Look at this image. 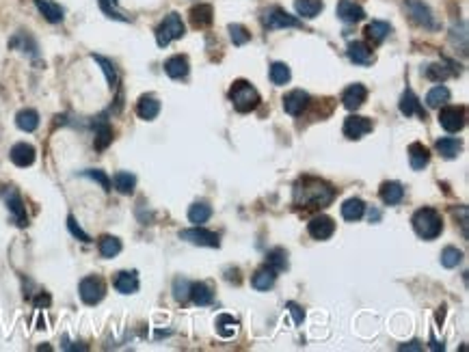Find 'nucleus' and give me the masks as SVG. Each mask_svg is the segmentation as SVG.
Instances as JSON below:
<instances>
[{
	"label": "nucleus",
	"instance_id": "nucleus-18",
	"mask_svg": "<svg viewBox=\"0 0 469 352\" xmlns=\"http://www.w3.org/2000/svg\"><path fill=\"white\" fill-rule=\"evenodd\" d=\"M37 11L43 16V20L50 22V24H61L65 20V11L61 5L52 3V0H33Z\"/></svg>",
	"mask_w": 469,
	"mask_h": 352
},
{
	"label": "nucleus",
	"instance_id": "nucleus-1",
	"mask_svg": "<svg viewBox=\"0 0 469 352\" xmlns=\"http://www.w3.org/2000/svg\"><path fill=\"white\" fill-rule=\"evenodd\" d=\"M335 199V188L318 178H301L295 186V205L305 210L327 208Z\"/></svg>",
	"mask_w": 469,
	"mask_h": 352
},
{
	"label": "nucleus",
	"instance_id": "nucleus-2",
	"mask_svg": "<svg viewBox=\"0 0 469 352\" xmlns=\"http://www.w3.org/2000/svg\"><path fill=\"white\" fill-rule=\"evenodd\" d=\"M411 223H413L415 233L424 240H435L437 236H442V231H444V218L435 208H420L413 214Z\"/></svg>",
	"mask_w": 469,
	"mask_h": 352
},
{
	"label": "nucleus",
	"instance_id": "nucleus-32",
	"mask_svg": "<svg viewBox=\"0 0 469 352\" xmlns=\"http://www.w3.org/2000/svg\"><path fill=\"white\" fill-rule=\"evenodd\" d=\"M275 281H277V272H275L271 266L260 268V270L253 274V279H251V283H253V288H255L258 292H266V290H271V288L275 285Z\"/></svg>",
	"mask_w": 469,
	"mask_h": 352
},
{
	"label": "nucleus",
	"instance_id": "nucleus-50",
	"mask_svg": "<svg viewBox=\"0 0 469 352\" xmlns=\"http://www.w3.org/2000/svg\"><path fill=\"white\" fill-rule=\"evenodd\" d=\"M286 309H288V314L295 318V325L299 327V325H303V320H305V314H303V309L301 307L297 305V303H288L286 305Z\"/></svg>",
	"mask_w": 469,
	"mask_h": 352
},
{
	"label": "nucleus",
	"instance_id": "nucleus-49",
	"mask_svg": "<svg viewBox=\"0 0 469 352\" xmlns=\"http://www.w3.org/2000/svg\"><path fill=\"white\" fill-rule=\"evenodd\" d=\"M190 294V281H186V279L178 277L173 281V298L178 301V303H184Z\"/></svg>",
	"mask_w": 469,
	"mask_h": 352
},
{
	"label": "nucleus",
	"instance_id": "nucleus-51",
	"mask_svg": "<svg viewBox=\"0 0 469 352\" xmlns=\"http://www.w3.org/2000/svg\"><path fill=\"white\" fill-rule=\"evenodd\" d=\"M400 350H422V346H420V342H409V344L400 346Z\"/></svg>",
	"mask_w": 469,
	"mask_h": 352
},
{
	"label": "nucleus",
	"instance_id": "nucleus-13",
	"mask_svg": "<svg viewBox=\"0 0 469 352\" xmlns=\"http://www.w3.org/2000/svg\"><path fill=\"white\" fill-rule=\"evenodd\" d=\"M9 158L11 163L20 167V169H26V167H33L35 158H37V152L31 143H16L9 152Z\"/></svg>",
	"mask_w": 469,
	"mask_h": 352
},
{
	"label": "nucleus",
	"instance_id": "nucleus-19",
	"mask_svg": "<svg viewBox=\"0 0 469 352\" xmlns=\"http://www.w3.org/2000/svg\"><path fill=\"white\" fill-rule=\"evenodd\" d=\"M400 113L404 115V117H413V115H417V117H422V119H426V110H424V106L420 104V99H417V95L409 89H404V93H402V97H400Z\"/></svg>",
	"mask_w": 469,
	"mask_h": 352
},
{
	"label": "nucleus",
	"instance_id": "nucleus-9",
	"mask_svg": "<svg viewBox=\"0 0 469 352\" xmlns=\"http://www.w3.org/2000/svg\"><path fill=\"white\" fill-rule=\"evenodd\" d=\"M439 124L446 132H461L465 128V108L463 106H444L439 110Z\"/></svg>",
	"mask_w": 469,
	"mask_h": 352
},
{
	"label": "nucleus",
	"instance_id": "nucleus-17",
	"mask_svg": "<svg viewBox=\"0 0 469 352\" xmlns=\"http://www.w3.org/2000/svg\"><path fill=\"white\" fill-rule=\"evenodd\" d=\"M113 285H115L117 292H119V294H135V292L139 290V272L137 270L117 272Z\"/></svg>",
	"mask_w": 469,
	"mask_h": 352
},
{
	"label": "nucleus",
	"instance_id": "nucleus-34",
	"mask_svg": "<svg viewBox=\"0 0 469 352\" xmlns=\"http://www.w3.org/2000/svg\"><path fill=\"white\" fill-rule=\"evenodd\" d=\"M98 248H100V255L104 259H113L122 253V240L115 238V236H102L100 242H98Z\"/></svg>",
	"mask_w": 469,
	"mask_h": 352
},
{
	"label": "nucleus",
	"instance_id": "nucleus-3",
	"mask_svg": "<svg viewBox=\"0 0 469 352\" xmlns=\"http://www.w3.org/2000/svg\"><path fill=\"white\" fill-rule=\"evenodd\" d=\"M229 99L238 113H251L260 106V93L249 80H236L229 89Z\"/></svg>",
	"mask_w": 469,
	"mask_h": 352
},
{
	"label": "nucleus",
	"instance_id": "nucleus-26",
	"mask_svg": "<svg viewBox=\"0 0 469 352\" xmlns=\"http://www.w3.org/2000/svg\"><path fill=\"white\" fill-rule=\"evenodd\" d=\"M113 186L119 195H132L137 188V175L130 171H117L113 175Z\"/></svg>",
	"mask_w": 469,
	"mask_h": 352
},
{
	"label": "nucleus",
	"instance_id": "nucleus-4",
	"mask_svg": "<svg viewBox=\"0 0 469 352\" xmlns=\"http://www.w3.org/2000/svg\"><path fill=\"white\" fill-rule=\"evenodd\" d=\"M184 33H186V26H184L182 18L178 16V13H169V16H165V20L160 22L156 28V43L160 48H167L171 41L182 39Z\"/></svg>",
	"mask_w": 469,
	"mask_h": 352
},
{
	"label": "nucleus",
	"instance_id": "nucleus-39",
	"mask_svg": "<svg viewBox=\"0 0 469 352\" xmlns=\"http://www.w3.org/2000/svg\"><path fill=\"white\" fill-rule=\"evenodd\" d=\"M266 266H271L275 272H282V270L288 268V253L284 251L282 246L271 248V251L266 253Z\"/></svg>",
	"mask_w": 469,
	"mask_h": 352
},
{
	"label": "nucleus",
	"instance_id": "nucleus-37",
	"mask_svg": "<svg viewBox=\"0 0 469 352\" xmlns=\"http://www.w3.org/2000/svg\"><path fill=\"white\" fill-rule=\"evenodd\" d=\"M322 7H325V3L322 0H295V9L301 18L305 20H312L316 18L318 13L322 11Z\"/></svg>",
	"mask_w": 469,
	"mask_h": 352
},
{
	"label": "nucleus",
	"instance_id": "nucleus-21",
	"mask_svg": "<svg viewBox=\"0 0 469 352\" xmlns=\"http://www.w3.org/2000/svg\"><path fill=\"white\" fill-rule=\"evenodd\" d=\"M188 298L193 301L197 307H208L214 303V292L208 283L197 281V283H190V294Z\"/></svg>",
	"mask_w": 469,
	"mask_h": 352
},
{
	"label": "nucleus",
	"instance_id": "nucleus-30",
	"mask_svg": "<svg viewBox=\"0 0 469 352\" xmlns=\"http://www.w3.org/2000/svg\"><path fill=\"white\" fill-rule=\"evenodd\" d=\"M16 126L22 132H35L39 128V113L35 108H22L16 115Z\"/></svg>",
	"mask_w": 469,
	"mask_h": 352
},
{
	"label": "nucleus",
	"instance_id": "nucleus-47",
	"mask_svg": "<svg viewBox=\"0 0 469 352\" xmlns=\"http://www.w3.org/2000/svg\"><path fill=\"white\" fill-rule=\"evenodd\" d=\"M229 37L233 41V46H244V43L251 39V33H249L242 24H229Z\"/></svg>",
	"mask_w": 469,
	"mask_h": 352
},
{
	"label": "nucleus",
	"instance_id": "nucleus-35",
	"mask_svg": "<svg viewBox=\"0 0 469 352\" xmlns=\"http://www.w3.org/2000/svg\"><path fill=\"white\" fill-rule=\"evenodd\" d=\"M435 148H437V152L442 154L444 158H448V160H452V158H457L459 154H461V141L459 139H454V137H444V139H439L437 143H435Z\"/></svg>",
	"mask_w": 469,
	"mask_h": 352
},
{
	"label": "nucleus",
	"instance_id": "nucleus-42",
	"mask_svg": "<svg viewBox=\"0 0 469 352\" xmlns=\"http://www.w3.org/2000/svg\"><path fill=\"white\" fill-rule=\"evenodd\" d=\"M210 216H212V208L208 203H193V205H190V210H188V221L195 223V225L206 223Z\"/></svg>",
	"mask_w": 469,
	"mask_h": 352
},
{
	"label": "nucleus",
	"instance_id": "nucleus-40",
	"mask_svg": "<svg viewBox=\"0 0 469 352\" xmlns=\"http://www.w3.org/2000/svg\"><path fill=\"white\" fill-rule=\"evenodd\" d=\"M452 74H454V71H452L446 63H433V65H426V67H424V76H426L428 80H433V82H444V80H448Z\"/></svg>",
	"mask_w": 469,
	"mask_h": 352
},
{
	"label": "nucleus",
	"instance_id": "nucleus-25",
	"mask_svg": "<svg viewBox=\"0 0 469 352\" xmlns=\"http://www.w3.org/2000/svg\"><path fill=\"white\" fill-rule=\"evenodd\" d=\"M409 163H411L413 171H422L431 163V152L428 148H424L422 143H411L409 145Z\"/></svg>",
	"mask_w": 469,
	"mask_h": 352
},
{
	"label": "nucleus",
	"instance_id": "nucleus-46",
	"mask_svg": "<svg viewBox=\"0 0 469 352\" xmlns=\"http://www.w3.org/2000/svg\"><path fill=\"white\" fill-rule=\"evenodd\" d=\"M461 261H463V253L457 246H446L442 251V266L444 268H457Z\"/></svg>",
	"mask_w": 469,
	"mask_h": 352
},
{
	"label": "nucleus",
	"instance_id": "nucleus-7",
	"mask_svg": "<svg viewBox=\"0 0 469 352\" xmlns=\"http://www.w3.org/2000/svg\"><path fill=\"white\" fill-rule=\"evenodd\" d=\"M404 7H407L409 16H411V20H413L415 24H420V26H424V28H428V31H437V28H439V24H437V20H435V16H433V11H431V7H428L426 3H424V0H407Z\"/></svg>",
	"mask_w": 469,
	"mask_h": 352
},
{
	"label": "nucleus",
	"instance_id": "nucleus-11",
	"mask_svg": "<svg viewBox=\"0 0 469 352\" xmlns=\"http://www.w3.org/2000/svg\"><path fill=\"white\" fill-rule=\"evenodd\" d=\"M5 203H7L9 214H11V221L16 223L18 227H26L28 225V216H26L24 201H22L18 190H9L7 197H5Z\"/></svg>",
	"mask_w": 469,
	"mask_h": 352
},
{
	"label": "nucleus",
	"instance_id": "nucleus-6",
	"mask_svg": "<svg viewBox=\"0 0 469 352\" xmlns=\"http://www.w3.org/2000/svg\"><path fill=\"white\" fill-rule=\"evenodd\" d=\"M78 294H80V301L84 305H98L102 303V298L106 296V283H104V279L98 277V274H89V277H84L80 285H78Z\"/></svg>",
	"mask_w": 469,
	"mask_h": 352
},
{
	"label": "nucleus",
	"instance_id": "nucleus-33",
	"mask_svg": "<svg viewBox=\"0 0 469 352\" xmlns=\"http://www.w3.org/2000/svg\"><path fill=\"white\" fill-rule=\"evenodd\" d=\"M363 214H365V203H363L361 199L353 197V199H346V201H344V205H342V216H344V221L355 223V221H359V218H361Z\"/></svg>",
	"mask_w": 469,
	"mask_h": 352
},
{
	"label": "nucleus",
	"instance_id": "nucleus-48",
	"mask_svg": "<svg viewBox=\"0 0 469 352\" xmlns=\"http://www.w3.org/2000/svg\"><path fill=\"white\" fill-rule=\"evenodd\" d=\"M67 229H69V233H71V236H74L76 240H80V242H84V244H89V242H91V236L78 225V221H76V218L71 216V214L67 216Z\"/></svg>",
	"mask_w": 469,
	"mask_h": 352
},
{
	"label": "nucleus",
	"instance_id": "nucleus-53",
	"mask_svg": "<svg viewBox=\"0 0 469 352\" xmlns=\"http://www.w3.org/2000/svg\"><path fill=\"white\" fill-rule=\"evenodd\" d=\"M378 218H380V214L376 210H370V221H378Z\"/></svg>",
	"mask_w": 469,
	"mask_h": 352
},
{
	"label": "nucleus",
	"instance_id": "nucleus-24",
	"mask_svg": "<svg viewBox=\"0 0 469 352\" xmlns=\"http://www.w3.org/2000/svg\"><path fill=\"white\" fill-rule=\"evenodd\" d=\"M165 71L167 76L173 78V80H182L188 76V58L182 56V54H175L171 58H167L165 61Z\"/></svg>",
	"mask_w": 469,
	"mask_h": 352
},
{
	"label": "nucleus",
	"instance_id": "nucleus-23",
	"mask_svg": "<svg viewBox=\"0 0 469 352\" xmlns=\"http://www.w3.org/2000/svg\"><path fill=\"white\" fill-rule=\"evenodd\" d=\"M348 58L355 65H370L372 63V48L365 41H353L348 46Z\"/></svg>",
	"mask_w": 469,
	"mask_h": 352
},
{
	"label": "nucleus",
	"instance_id": "nucleus-27",
	"mask_svg": "<svg viewBox=\"0 0 469 352\" xmlns=\"http://www.w3.org/2000/svg\"><path fill=\"white\" fill-rule=\"evenodd\" d=\"M91 58L100 65V69L104 71V78H106L111 89H117V86H119V71H117L115 63L111 61V58L102 56V54H91Z\"/></svg>",
	"mask_w": 469,
	"mask_h": 352
},
{
	"label": "nucleus",
	"instance_id": "nucleus-20",
	"mask_svg": "<svg viewBox=\"0 0 469 352\" xmlns=\"http://www.w3.org/2000/svg\"><path fill=\"white\" fill-rule=\"evenodd\" d=\"M160 113V102L154 95H141L137 102V115L143 121H154Z\"/></svg>",
	"mask_w": 469,
	"mask_h": 352
},
{
	"label": "nucleus",
	"instance_id": "nucleus-12",
	"mask_svg": "<svg viewBox=\"0 0 469 352\" xmlns=\"http://www.w3.org/2000/svg\"><path fill=\"white\" fill-rule=\"evenodd\" d=\"M307 231H310V236L314 240H329L335 233V223H333L331 216L320 214V216L312 218L310 225H307Z\"/></svg>",
	"mask_w": 469,
	"mask_h": 352
},
{
	"label": "nucleus",
	"instance_id": "nucleus-10",
	"mask_svg": "<svg viewBox=\"0 0 469 352\" xmlns=\"http://www.w3.org/2000/svg\"><path fill=\"white\" fill-rule=\"evenodd\" d=\"M342 132H344V137H346V139H350V141H359L361 137L368 134V132H372V121L368 119V117L350 115V117H346Z\"/></svg>",
	"mask_w": 469,
	"mask_h": 352
},
{
	"label": "nucleus",
	"instance_id": "nucleus-41",
	"mask_svg": "<svg viewBox=\"0 0 469 352\" xmlns=\"http://www.w3.org/2000/svg\"><path fill=\"white\" fill-rule=\"evenodd\" d=\"M448 99H450V89H448V86H444V84H437V86H433V89L428 91L426 104L431 108H442Z\"/></svg>",
	"mask_w": 469,
	"mask_h": 352
},
{
	"label": "nucleus",
	"instance_id": "nucleus-45",
	"mask_svg": "<svg viewBox=\"0 0 469 352\" xmlns=\"http://www.w3.org/2000/svg\"><path fill=\"white\" fill-rule=\"evenodd\" d=\"M78 175H82V178H89V180L98 182L102 188L106 190V193H111V190H113V182H111V178H108V175H106L104 171H100V169H84V171H80Z\"/></svg>",
	"mask_w": 469,
	"mask_h": 352
},
{
	"label": "nucleus",
	"instance_id": "nucleus-52",
	"mask_svg": "<svg viewBox=\"0 0 469 352\" xmlns=\"http://www.w3.org/2000/svg\"><path fill=\"white\" fill-rule=\"evenodd\" d=\"M431 350H444V344H439L435 337H431Z\"/></svg>",
	"mask_w": 469,
	"mask_h": 352
},
{
	"label": "nucleus",
	"instance_id": "nucleus-28",
	"mask_svg": "<svg viewBox=\"0 0 469 352\" xmlns=\"http://www.w3.org/2000/svg\"><path fill=\"white\" fill-rule=\"evenodd\" d=\"M380 199H383L385 205H398L404 199V188L400 182H385L380 186Z\"/></svg>",
	"mask_w": 469,
	"mask_h": 352
},
{
	"label": "nucleus",
	"instance_id": "nucleus-36",
	"mask_svg": "<svg viewBox=\"0 0 469 352\" xmlns=\"http://www.w3.org/2000/svg\"><path fill=\"white\" fill-rule=\"evenodd\" d=\"M111 141H113V130H111L108 121H106V119L95 121V141H93L95 150H98V152L106 150L108 145H111Z\"/></svg>",
	"mask_w": 469,
	"mask_h": 352
},
{
	"label": "nucleus",
	"instance_id": "nucleus-8",
	"mask_svg": "<svg viewBox=\"0 0 469 352\" xmlns=\"http://www.w3.org/2000/svg\"><path fill=\"white\" fill-rule=\"evenodd\" d=\"M180 240H186V242L197 244V246H210V248L221 246V240H218V236L214 231L203 229L199 225H195L193 229H182L180 231Z\"/></svg>",
	"mask_w": 469,
	"mask_h": 352
},
{
	"label": "nucleus",
	"instance_id": "nucleus-43",
	"mask_svg": "<svg viewBox=\"0 0 469 352\" xmlns=\"http://www.w3.org/2000/svg\"><path fill=\"white\" fill-rule=\"evenodd\" d=\"M98 5H100L102 13H104L106 18L117 20V22H130V18L124 16V13L117 9V0H98Z\"/></svg>",
	"mask_w": 469,
	"mask_h": 352
},
{
	"label": "nucleus",
	"instance_id": "nucleus-5",
	"mask_svg": "<svg viewBox=\"0 0 469 352\" xmlns=\"http://www.w3.org/2000/svg\"><path fill=\"white\" fill-rule=\"evenodd\" d=\"M262 24L266 31H279V28H301L303 22L297 16L290 13L282 7H268L262 13Z\"/></svg>",
	"mask_w": 469,
	"mask_h": 352
},
{
	"label": "nucleus",
	"instance_id": "nucleus-16",
	"mask_svg": "<svg viewBox=\"0 0 469 352\" xmlns=\"http://www.w3.org/2000/svg\"><path fill=\"white\" fill-rule=\"evenodd\" d=\"M335 13H338V18L346 24H355V22H361L365 18V11L361 5H357L355 0H340L338 3V9H335Z\"/></svg>",
	"mask_w": 469,
	"mask_h": 352
},
{
	"label": "nucleus",
	"instance_id": "nucleus-29",
	"mask_svg": "<svg viewBox=\"0 0 469 352\" xmlns=\"http://www.w3.org/2000/svg\"><path fill=\"white\" fill-rule=\"evenodd\" d=\"M212 20H214V11L210 5H195L190 9V22H193V26L206 28L212 24Z\"/></svg>",
	"mask_w": 469,
	"mask_h": 352
},
{
	"label": "nucleus",
	"instance_id": "nucleus-14",
	"mask_svg": "<svg viewBox=\"0 0 469 352\" xmlns=\"http://www.w3.org/2000/svg\"><path fill=\"white\" fill-rule=\"evenodd\" d=\"M307 104H310V93L303 89H295L284 97V110L290 117H299L307 108Z\"/></svg>",
	"mask_w": 469,
	"mask_h": 352
},
{
	"label": "nucleus",
	"instance_id": "nucleus-15",
	"mask_svg": "<svg viewBox=\"0 0 469 352\" xmlns=\"http://www.w3.org/2000/svg\"><path fill=\"white\" fill-rule=\"evenodd\" d=\"M365 97H368V89H365L361 82H355L342 93V104H344L346 110H357V108L363 106Z\"/></svg>",
	"mask_w": 469,
	"mask_h": 352
},
{
	"label": "nucleus",
	"instance_id": "nucleus-31",
	"mask_svg": "<svg viewBox=\"0 0 469 352\" xmlns=\"http://www.w3.org/2000/svg\"><path fill=\"white\" fill-rule=\"evenodd\" d=\"M363 33H365V37H368L372 43H383L389 37V33H391V26L387 22L374 20V22H370L368 26H365Z\"/></svg>",
	"mask_w": 469,
	"mask_h": 352
},
{
	"label": "nucleus",
	"instance_id": "nucleus-44",
	"mask_svg": "<svg viewBox=\"0 0 469 352\" xmlns=\"http://www.w3.org/2000/svg\"><path fill=\"white\" fill-rule=\"evenodd\" d=\"M290 67L286 65V63H273L271 65V82L273 84H277V86H284L286 82H290Z\"/></svg>",
	"mask_w": 469,
	"mask_h": 352
},
{
	"label": "nucleus",
	"instance_id": "nucleus-22",
	"mask_svg": "<svg viewBox=\"0 0 469 352\" xmlns=\"http://www.w3.org/2000/svg\"><path fill=\"white\" fill-rule=\"evenodd\" d=\"M9 46H11L13 50H20V52H24V54H28V56H33V58L39 56V46H37V41H35L31 35H28V33H24V31L16 33V37H13V39L9 41Z\"/></svg>",
	"mask_w": 469,
	"mask_h": 352
},
{
	"label": "nucleus",
	"instance_id": "nucleus-38",
	"mask_svg": "<svg viewBox=\"0 0 469 352\" xmlns=\"http://www.w3.org/2000/svg\"><path fill=\"white\" fill-rule=\"evenodd\" d=\"M214 327H216V333L218 335L225 337V340H229V337H233V335H236V331H238V320L227 316V314H223V316L216 318Z\"/></svg>",
	"mask_w": 469,
	"mask_h": 352
}]
</instances>
